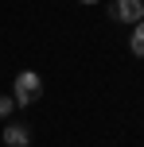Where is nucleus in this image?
<instances>
[{"instance_id": "nucleus-1", "label": "nucleus", "mask_w": 144, "mask_h": 147, "mask_svg": "<svg viewBox=\"0 0 144 147\" xmlns=\"http://www.w3.org/2000/svg\"><path fill=\"white\" fill-rule=\"evenodd\" d=\"M39 97H43V78H39L35 70H20L16 74V89H12L16 109H27V105H35Z\"/></svg>"}, {"instance_id": "nucleus-2", "label": "nucleus", "mask_w": 144, "mask_h": 147, "mask_svg": "<svg viewBox=\"0 0 144 147\" xmlns=\"http://www.w3.org/2000/svg\"><path fill=\"white\" fill-rule=\"evenodd\" d=\"M109 20L113 23H140L144 20V0H113L109 4Z\"/></svg>"}, {"instance_id": "nucleus-3", "label": "nucleus", "mask_w": 144, "mask_h": 147, "mask_svg": "<svg viewBox=\"0 0 144 147\" xmlns=\"http://www.w3.org/2000/svg\"><path fill=\"white\" fill-rule=\"evenodd\" d=\"M4 147H31V128L8 120V124H4Z\"/></svg>"}, {"instance_id": "nucleus-4", "label": "nucleus", "mask_w": 144, "mask_h": 147, "mask_svg": "<svg viewBox=\"0 0 144 147\" xmlns=\"http://www.w3.org/2000/svg\"><path fill=\"white\" fill-rule=\"evenodd\" d=\"M129 51L136 54V58H144V20L132 23V35H129Z\"/></svg>"}, {"instance_id": "nucleus-5", "label": "nucleus", "mask_w": 144, "mask_h": 147, "mask_svg": "<svg viewBox=\"0 0 144 147\" xmlns=\"http://www.w3.org/2000/svg\"><path fill=\"white\" fill-rule=\"evenodd\" d=\"M16 116V101H12V93H0V120H12Z\"/></svg>"}, {"instance_id": "nucleus-6", "label": "nucleus", "mask_w": 144, "mask_h": 147, "mask_svg": "<svg viewBox=\"0 0 144 147\" xmlns=\"http://www.w3.org/2000/svg\"><path fill=\"white\" fill-rule=\"evenodd\" d=\"M78 4H86V8H90V4H101V0H78Z\"/></svg>"}]
</instances>
